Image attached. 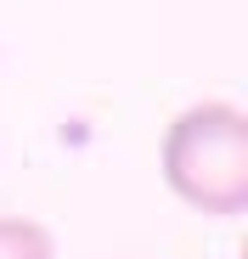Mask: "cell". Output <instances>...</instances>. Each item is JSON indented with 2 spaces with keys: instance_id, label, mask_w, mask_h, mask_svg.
Here are the masks:
<instances>
[{
  "instance_id": "cell-1",
  "label": "cell",
  "mask_w": 248,
  "mask_h": 259,
  "mask_svg": "<svg viewBox=\"0 0 248 259\" xmlns=\"http://www.w3.org/2000/svg\"><path fill=\"white\" fill-rule=\"evenodd\" d=\"M163 181L197 214L248 208V118L231 102H197L163 130Z\"/></svg>"
},
{
  "instance_id": "cell-2",
  "label": "cell",
  "mask_w": 248,
  "mask_h": 259,
  "mask_svg": "<svg viewBox=\"0 0 248 259\" xmlns=\"http://www.w3.org/2000/svg\"><path fill=\"white\" fill-rule=\"evenodd\" d=\"M0 259H57V242L28 214H0Z\"/></svg>"
}]
</instances>
